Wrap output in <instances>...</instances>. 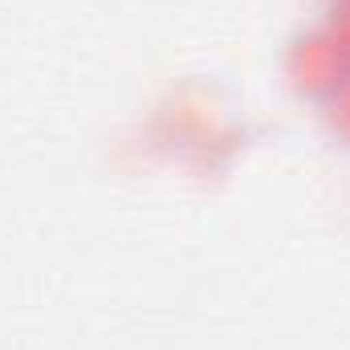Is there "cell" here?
<instances>
[{"mask_svg":"<svg viewBox=\"0 0 350 350\" xmlns=\"http://www.w3.org/2000/svg\"><path fill=\"white\" fill-rule=\"evenodd\" d=\"M285 70H289L297 90H306L314 98H326L347 82L350 62L338 49V41L330 37V29L318 25V29H306V33L293 37L289 53H285Z\"/></svg>","mask_w":350,"mask_h":350,"instance_id":"cell-1","label":"cell"},{"mask_svg":"<svg viewBox=\"0 0 350 350\" xmlns=\"http://www.w3.org/2000/svg\"><path fill=\"white\" fill-rule=\"evenodd\" d=\"M322 102H326V118H330L334 135L350 139V74H347V82L334 90V94H326Z\"/></svg>","mask_w":350,"mask_h":350,"instance_id":"cell-2","label":"cell"},{"mask_svg":"<svg viewBox=\"0 0 350 350\" xmlns=\"http://www.w3.org/2000/svg\"><path fill=\"white\" fill-rule=\"evenodd\" d=\"M326 29H330V37L338 41V49L347 53V62H350V0H334V4H330Z\"/></svg>","mask_w":350,"mask_h":350,"instance_id":"cell-3","label":"cell"}]
</instances>
